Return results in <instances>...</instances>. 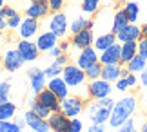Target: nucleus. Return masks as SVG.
<instances>
[{
    "label": "nucleus",
    "instance_id": "f257e3e1",
    "mask_svg": "<svg viewBox=\"0 0 147 132\" xmlns=\"http://www.w3.org/2000/svg\"><path fill=\"white\" fill-rule=\"evenodd\" d=\"M138 109V96L136 94H125L122 96L118 101H115V107H113L111 118H109V127L111 129H118L122 127L127 119L133 118V114L136 112Z\"/></svg>",
    "mask_w": 147,
    "mask_h": 132
},
{
    "label": "nucleus",
    "instance_id": "f03ea898",
    "mask_svg": "<svg viewBox=\"0 0 147 132\" xmlns=\"http://www.w3.org/2000/svg\"><path fill=\"white\" fill-rule=\"evenodd\" d=\"M113 107H115V100L109 96V98H104V100H91V103L86 107V111H87L91 123L105 125L111 118Z\"/></svg>",
    "mask_w": 147,
    "mask_h": 132
},
{
    "label": "nucleus",
    "instance_id": "7ed1b4c3",
    "mask_svg": "<svg viewBox=\"0 0 147 132\" xmlns=\"http://www.w3.org/2000/svg\"><path fill=\"white\" fill-rule=\"evenodd\" d=\"M62 78L69 85V89H78V87H82V85H86V82H87L86 71L80 69L76 64H67L64 67V71H62Z\"/></svg>",
    "mask_w": 147,
    "mask_h": 132
},
{
    "label": "nucleus",
    "instance_id": "20e7f679",
    "mask_svg": "<svg viewBox=\"0 0 147 132\" xmlns=\"http://www.w3.org/2000/svg\"><path fill=\"white\" fill-rule=\"evenodd\" d=\"M60 111L67 118H76L86 111V100L78 94H69L67 98H64L60 101Z\"/></svg>",
    "mask_w": 147,
    "mask_h": 132
},
{
    "label": "nucleus",
    "instance_id": "39448f33",
    "mask_svg": "<svg viewBox=\"0 0 147 132\" xmlns=\"http://www.w3.org/2000/svg\"><path fill=\"white\" fill-rule=\"evenodd\" d=\"M113 92V85L105 80H93V82L87 83V94H89V101L91 100H104V98H109Z\"/></svg>",
    "mask_w": 147,
    "mask_h": 132
},
{
    "label": "nucleus",
    "instance_id": "423d86ee",
    "mask_svg": "<svg viewBox=\"0 0 147 132\" xmlns=\"http://www.w3.org/2000/svg\"><path fill=\"white\" fill-rule=\"evenodd\" d=\"M27 82H29V89L33 90V94H38L42 92L44 89L47 87V76L44 72V69H38V67H31L27 71Z\"/></svg>",
    "mask_w": 147,
    "mask_h": 132
},
{
    "label": "nucleus",
    "instance_id": "0eeeda50",
    "mask_svg": "<svg viewBox=\"0 0 147 132\" xmlns=\"http://www.w3.org/2000/svg\"><path fill=\"white\" fill-rule=\"evenodd\" d=\"M24 64H26V62H24V58L20 56V53L16 51V47H15V49H7V51L2 54V67H4L7 72L18 71V69L24 65Z\"/></svg>",
    "mask_w": 147,
    "mask_h": 132
},
{
    "label": "nucleus",
    "instance_id": "6e6552de",
    "mask_svg": "<svg viewBox=\"0 0 147 132\" xmlns=\"http://www.w3.org/2000/svg\"><path fill=\"white\" fill-rule=\"evenodd\" d=\"M49 31H53L58 38H64L67 33H69V24H67V15L58 11V13H53L49 20Z\"/></svg>",
    "mask_w": 147,
    "mask_h": 132
},
{
    "label": "nucleus",
    "instance_id": "1a4fd4ad",
    "mask_svg": "<svg viewBox=\"0 0 147 132\" xmlns=\"http://www.w3.org/2000/svg\"><path fill=\"white\" fill-rule=\"evenodd\" d=\"M16 51L20 53V56L24 58V62H36L38 56H40V51H38L36 44L31 42V40H22L16 44Z\"/></svg>",
    "mask_w": 147,
    "mask_h": 132
},
{
    "label": "nucleus",
    "instance_id": "9d476101",
    "mask_svg": "<svg viewBox=\"0 0 147 132\" xmlns=\"http://www.w3.org/2000/svg\"><path fill=\"white\" fill-rule=\"evenodd\" d=\"M38 31H40V25H38V20L35 18H22L20 22V25H18V29H16V33L20 34V38L22 40H31V38H35Z\"/></svg>",
    "mask_w": 147,
    "mask_h": 132
},
{
    "label": "nucleus",
    "instance_id": "9b49d317",
    "mask_svg": "<svg viewBox=\"0 0 147 132\" xmlns=\"http://www.w3.org/2000/svg\"><path fill=\"white\" fill-rule=\"evenodd\" d=\"M36 47L40 53H49L51 49H55L58 45V36L53 33V31H44L40 34H36V40H35Z\"/></svg>",
    "mask_w": 147,
    "mask_h": 132
},
{
    "label": "nucleus",
    "instance_id": "f8f14e48",
    "mask_svg": "<svg viewBox=\"0 0 147 132\" xmlns=\"http://www.w3.org/2000/svg\"><path fill=\"white\" fill-rule=\"evenodd\" d=\"M98 51L93 47H86V49H82L80 53H78V56H76V60H75V64L80 67V69H84V71H86L87 67H91L93 64H96L98 62Z\"/></svg>",
    "mask_w": 147,
    "mask_h": 132
},
{
    "label": "nucleus",
    "instance_id": "ddd939ff",
    "mask_svg": "<svg viewBox=\"0 0 147 132\" xmlns=\"http://www.w3.org/2000/svg\"><path fill=\"white\" fill-rule=\"evenodd\" d=\"M69 121H71V118H67L62 111L51 112L49 118H47V123H49V130L51 132H65L67 127H69Z\"/></svg>",
    "mask_w": 147,
    "mask_h": 132
},
{
    "label": "nucleus",
    "instance_id": "4468645a",
    "mask_svg": "<svg viewBox=\"0 0 147 132\" xmlns=\"http://www.w3.org/2000/svg\"><path fill=\"white\" fill-rule=\"evenodd\" d=\"M142 38V29L136 25V24H127L122 31L116 33V40L120 44H125V42H138Z\"/></svg>",
    "mask_w": 147,
    "mask_h": 132
},
{
    "label": "nucleus",
    "instance_id": "2eb2a0df",
    "mask_svg": "<svg viewBox=\"0 0 147 132\" xmlns=\"http://www.w3.org/2000/svg\"><path fill=\"white\" fill-rule=\"evenodd\" d=\"M36 100L40 101L44 107H47L51 112H58V111H60V101H62V100H60L55 92H51L47 87L44 89L42 92L36 94Z\"/></svg>",
    "mask_w": 147,
    "mask_h": 132
},
{
    "label": "nucleus",
    "instance_id": "dca6fc26",
    "mask_svg": "<svg viewBox=\"0 0 147 132\" xmlns=\"http://www.w3.org/2000/svg\"><path fill=\"white\" fill-rule=\"evenodd\" d=\"M93 42H94V36H93L91 29H84V31H80V33H76V34L71 36V45L75 49H78V51H82L86 47H91Z\"/></svg>",
    "mask_w": 147,
    "mask_h": 132
},
{
    "label": "nucleus",
    "instance_id": "f3484780",
    "mask_svg": "<svg viewBox=\"0 0 147 132\" xmlns=\"http://www.w3.org/2000/svg\"><path fill=\"white\" fill-rule=\"evenodd\" d=\"M24 118H26V123H27V129H31V130H36V132H51L49 130V123H47V119H44L40 116H36L33 111H27L24 114Z\"/></svg>",
    "mask_w": 147,
    "mask_h": 132
},
{
    "label": "nucleus",
    "instance_id": "a211bd4d",
    "mask_svg": "<svg viewBox=\"0 0 147 132\" xmlns=\"http://www.w3.org/2000/svg\"><path fill=\"white\" fill-rule=\"evenodd\" d=\"M98 62L102 65L120 64V44H113L111 47H107L105 51H102V53L98 54Z\"/></svg>",
    "mask_w": 147,
    "mask_h": 132
},
{
    "label": "nucleus",
    "instance_id": "6ab92c4d",
    "mask_svg": "<svg viewBox=\"0 0 147 132\" xmlns=\"http://www.w3.org/2000/svg\"><path fill=\"white\" fill-rule=\"evenodd\" d=\"M47 89L51 90V92H55L60 100L67 98V96H69V90H71V89H69V85L64 82V78H62V76L51 78L49 82H47Z\"/></svg>",
    "mask_w": 147,
    "mask_h": 132
},
{
    "label": "nucleus",
    "instance_id": "aec40b11",
    "mask_svg": "<svg viewBox=\"0 0 147 132\" xmlns=\"http://www.w3.org/2000/svg\"><path fill=\"white\" fill-rule=\"evenodd\" d=\"M138 54V42L120 44V65H127Z\"/></svg>",
    "mask_w": 147,
    "mask_h": 132
},
{
    "label": "nucleus",
    "instance_id": "412c9836",
    "mask_svg": "<svg viewBox=\"0 0 147 132\" xmlns=\"http://www.w3.org/2000/svg\"><path fill=\"white\" fill-rule=\"evenodd\" d=\"M113 44H116V34L107 31V33H100L98 36H94V42H93V47L102 53V51H105L107 47H111Z\"/></svg>",
    "mask_w": 147,
    "mask_h": 132
},
{
    "label": "nucleus",
    "instance_id": "4be33fe9",
    "mask_svg": "<svg viewBox=\"0 0 147 132\" xmlns=\"http://www.w3.org/2000/svg\"><path fill=\"white\" fill-rule=\"evenodd\" d=\"M122 67L120 64H109V65H102V80H105V82L109 83H115L118 78L122 76Z\"/></svg>",
    "mask_w": 147,
    "mask_h": 132
},
{
    "label": "nucleus",
    "instance_id": "5701e85b",
    "mask_svg": "<svg viewBox=\"0 0 147 132\" xmlns=\"http://www.w3.org/2000/svg\"><path fill=\"white\" fill-rule=\"evenodd\" d=\"M49 15V7L47 4H29L26 7V16L27 18H35V20H40L44 16Z\"/></svg>",
    "mask_w": 147,
    "mask_h": 132
},
{
    "label": "nucleus",
    "instance_id": "b1692460",
    "mask_svg": "<svg viewBox=\"0 0 147 132\" xmlns=\"http://www.w3.org/2000/svg\"><path fill=\"white\" fill-rule=\"evenodd\" d=\"M93 27H94V20H89L86 16H76V18L69 24V33L76 34V33H80L84 29H91L93 31Z\"/></svg>",
    "mask_w": 147,
    "mask_h": 132
},
{
    "label": "nucleus",
    "instance_id": "393cba45",
    "mask_svg": "<svg viewBox=\"0 0 147 132\" xmlns=\"http://www.w3.org/2000/svg\"><path fill=\"white\" fill-rule=\"evenodd\" d=\"M129 24V18L125 16V13H123V9H118L115 15H113V24H111V33H118L122 31L123 27H125Z\"/></svg>",
    "mask_w": 147,
    "mask_h": 132
},
{
    "label": "nucleus",
    "instance_id": "a878e982",
    "mask_svg": "<svg viewBox=\"0 0 147 132\" xmlns=\"http://www.w3.org/2000/svg\"><path fill=\"white\" fill-rule=\"evenodd\" d=\"M122 9L125 13V16L129 18V24H136V20L140 16V5L136 2H125Z\"/></svg>",
    "mask_w": 147,
    "mask_h": 132
},
{
    "label": "nucleus",
    "instance_id": "bb28decb",
    "mask_svg": "<svg viewBox=\"0 0 147 132\" xmlns=\"http://www.w3.org/2000/svg\"><path fill=\"white\" fill-rule=\"evenodd\" d=\"M125 67H127V71H129V72H133V74H140V72H142L144 69L147 67V60L144 58V56L136 54V56H134V58L129 62Z\"/></svg>",
    "mask_w": 147,
    "mask_h": 132
},
{
    "label": "nucleus",
    "instance_id": "cd10ccee",
    "mask_svg": "<svg viewBox=\"0 0 147 132\" xmlns=\"http://www.w3.org/2000/svg\"><path fill=\"white\" fill-rule=\"evenodd\" d=\"M16 114V105L13 101L7 103H0V121H5V119H13Z\"/></svg>",
    "mask_w": 147,
    "mask_h": 132
},
{
    "label": "nucleus",
    "instance_id": "c85d7f7f",
    "mask_svg": "<svg viewBox=\"0 0 147 132\" xmlns=\"http://www.w3.org/2000/svg\"><path fill=\"white\" fill-rule=\"evenodd\" d=\"M29 111H33V112L36 114V116H40V118H44V119H47V118H49V114H51L49 109H47V107H44L36 98H35V100H29Z\"/></svg>",
    "mask_w": 147,
    "mask_h": 132
},
{
    "label": "nucleus",
    "instance_id": "c756f323",
    "mask_svg": "<svg viewBox=\"0 0 147 132\" xmlns=\"http://www.w3.org/2000/svg\"><path fill=\"white\" fill-rule=\"evenodd\" d=\"M102 5V0H82V11L86 15H96Z\"/></svg>",
    "mask_w": 147,
    "mask_h": 132
},
{
    "label": "nucleus",
    "instance_id": "7c9ffc66",
    "mask_svg": "<svg viewBox=\"0 0 147 132\" xmlns=\"http://www.w3.org/2000/svg\"><path fill=\"white\" fill-rule=\"evenodd\" d=\"M86 76L89 82H93V80H98L102 76V64L100 62H96V64H93L91 67L86 69Z\"/></svg>",
    "mask_w": 147,
    "mask_h": 132
},
{
    "label": "nucleus",
    "instance_id": "2f4dec72",
    "mask_svg": "<svg viewBox=\"0 0 147 132\" xmlns=\"http://www.w3.org/2000/svg\"><path fill=\"white\" fill-rule=\"evenodd\" d=\"M62 71H64V67L62 65H58V64H55V62H51V64L44 69V72H46V76H47V80H51V78H56V76H62Z\"/></svg>",
    "mask_w": 147,
    "mask_h": 132
},
{
    "label": "nucleus",
    "instance_id": "473e14b6",
    "mask_svg": "<svg viewBox=\"0 0 147 132\" xmlns=\"http://www.w3.org/2000/svg\"><path fill=\"white\" fill-rule=\"evenodd\" d=\"M0 132H24V130L13 119H5V121H0Z\"/></svg>",
    "mask_w": 147,
    "mask_h": 132
},
{
    "label": "nucleus",
    "instance_id": "72a5a7b5",
    "mask_svg": "<svg viewBox=\"0 0 147 132\" xmlns=\"http://www.w3.org/2000/svg\"><path fill=\"white\" fill-rule=\"evenodd\" d=\"M9 92H11V82H0V103L9 101Z\"/></svg>",
    "mask_w": 147,
    "mask_h": 132
},
{
    "label": "nucleus",
    "instance_id": "f704fd0d",
    "mask_svg": "<svg viewBox=\"0 0 147 132\" xmlns=\"http://www.w3.org/2000/svg\"><path fill=\"white\" fill-rule=\"evenodd\" d=\"M16 15H20V13H18V9H16V7H13V5H7V4H5L4 7L0 9V16H4L5 20H9L11 16H16Z\"/></svg>",
    "mask_w": 147,
    "mask_h": 132
},
{
    "label": "nucleus",
    "instance_id": "c9c22d12",
    "mask_svg": "<svg viewBox=\"0 0 147 132\" xmlns=\"http://www.w3.org/2000/svg\"><path fill=\"white\" fill-rule=\"evenodd\" d=\"M65 132H84V123H82V119H78V118H71L69 127H67Z\"/></svg>",
    "mask_w": 147,
    "mask_h": 132
},
{
    "label": "nucleus",
    "instance_id": "e433bc0d",
    "mask_svg": "<svg viewBox=\"0 0 147 132\" xmlns=\"http://www.w3.org/2000/svg\"><path fill=\"white\" fill-rule=\"evenodd\" d=\"M116 132H140V130H136V123H134V119L131 118V119H127L122 127H118Z\"/></svg>",
    "mask_w": 147,
    "mask_h": 132
},
{
    "label": "nucleus",
    "instance_id": "4c0bfd02",
    "mask_svg": "<svg viewBox=\"0 0 147 132\" xmlns=\"http://www.w3.org/2000/svg\"><path fill=\"white\" fill-rule=\"evenodd\" d=\"M64 4H65V0H47V7H49V11H53V13L62 11L64 9Z\"/></svg>",
    "mask_w": 147,
    "mask_h": 132
},
{
    "label": "nucleus",
    "instance_id": "58836bf2",
    "mask_svg": "<svg viewBox=\"0 0 147 132\" xmlns=\"http://www.w3.org/2000/svg\"><path fill=\"white\" fill-rule=\"evenodd\" d=\"M115 89L118 90V92H125V90L129 89V85H127V78H118L116 82H115Z\"/></svg>",
    "mask_w": 147,
    "mask_h": 132
},
{
    "label": "nucleus",
    "instance_id": "ea45409f",
    "mask_svg": "<svg viewBox=\"0 0 147 132\" xmlns=\"http://www.w3.org/2000/svg\"><path fill=\"white\" fill-rule=\"evenodd\" d=\"M138 54L147 60V38H144V36L138 40Z\"/></svg>",
    "mask_w": 147,
    "mask_h": 132
},
{
    "label": "nucleus",
    "instance_id": "a19ab883",
    "mask_svg": "<svg viewBox=\"0 0 147 132\" xmlns=\"http://www.w3.org/2000/svg\"><path fill=\"white\" fill-rule=\"evenodd\" d=\"M20 15H16V16H11V18L7 20V29H18V25H20Z\"/></svg>",
    "mask_w": 147,
    "mask_h": 132
},
{
    "label": "nucleus",
    "instance_id": "79ce46f5",
    "mask_svg": "<svg viewBox=\"0 0 147 132\" xmlns=\"http://www.w3.org/2000/svg\"><path fill=\"white\" fill-rule=\"evenodd\" d=\"M53 62H55V64H58V65H62V67H65L67 64H69V56H67V53H64V54H60L58 58H55Z\"/></svg>",
    "mask_w": 147,
    "mask_h": 132
},
{
    "label": "nucleus",
    "instance_id": "37998d69",
    "mask_svg": "<svg viewBox=\"0 0 147 132\" xmlns=\"http://www.w3.org/2000/svg\"><path fill=\"white\" fill-rule=\"evenodd\" d=\"M125 78H127V85H129V89H133V87H136V85H138V78H136V74L129 72Z\"/></svg>",
    "mask_w": 147,
    "mask_h": 132
},
{
    "label": "nucleus",
    "instance_id": "c03bdc74",
    "mask_svg": "<svg viewBox=\"0 0 147 132\" xmlns=\"http://www.w3.org/2000/svg\"><path fill=\"white\" fill-rule=\"evenodd\" d=\"M87 132H105V125H100V123H91V127L87 129Z\"/></svg>",
    "mask_w": 147,
    "mask_h": 132
},
{
    "label": "nucleus",
    "instance_id": "a18cd8bd",
    "mask_svg": "<svg viewBox=\"0 0 147 132\" xmlns=\"http://www.w3.org/2000/svg\"><path fill=\"white\" fill-rule=\"evenodd\" d=\"M47 54H49V56H51V58H53V60H55V58H58V56H60V54H64V51H62V49L58 47V45H56V47H55V49H51V51H49V53H47Z\"/></svg>",
    "mask_w": 147,
    "mask_h": 132
},
{
    "label": "nucleus",
    "instance_id": "49530a36",
    "mask_svg": "<svg viewBox=\"0 0 147 132\" xmlns=\"http://www.w3.org/2000/svg\"><path fill=\"white\" fill-rule=\"evenodd\" d=\"M140 83H142V87H145L147 89V67L144 69L142 72H140V80H138Z\"/></svg>",
    "mask_w": 147,
    "mask_h": 132
},
{
    "label": "nucleus",
    "instance_id": "de8ad7c7",
    "mask_svg": "<svg viewBox=\"0 0 147 132\" xmlns=\"http://www.w3.org/2000/svg\"><path fill=\"white\" fill-rule=\"evenodd\" d=\"M13 121H15L16 125H18V127H20L22 130H24V129H27V123H26V118H24V116H22V118H15Z\"/></svg>",
    "mask_w": 147,
    "mask_h": 132
},
{
    "label": "nucleus",
    "instance_id": "09e8293b",
    "mask_svg": "<svg viewBox=\"0 0 147 132\" xmlns=\"http://www.w3.org/2000/svg\"><path fill=\"white\" fill-rule=\"evenodd\" d=\"M69 45H71V42H65V40H62V42H58V47H60L62 51H64V53H67Z\"/></svg>",
    "mask_w": 147,
    "mask_h": 132
},
{
    "label": "nucleus",
    "instance_id": "8fccbe9b",
    "mask_svg": "<svg viewBox=\"0 0 147 132\" xmlns=\"http://www.w3.org/2000/svg\"><path fill=\"white\" fill-rule=\"evenodd\" d=\"M5 27H7V20H5L4 16H0V31H4Z\"/></svg>",
    "mask_w": 147,
    "mask_h": 132
},
{
    "label": "nucleus",
    "instance_id": "3c124183",
    "mask_svg": "<svg viewBox=\"0 0 147 132\" xmlns=\"http://www.w3.org/2000/svg\"><path fill=\"white\" fill-rule=\"evenodd\" d=\"M140 29H142V36H144V38H147V24H144L142 27H140Z\"/></svg>",
    "mask_w": 147,
    "mask_h": 132
},
{
    "label": "nucleus",
    "instance_id": "603ef678",
    "mask_svg": "<svg viewBox=\"0 0 147 132\" xmlns=\"http://www.w3.org/2000/svg\"><path fill=\"white\" fill-rule=\"evenodd\" d=\"M140 132H147V119L142 123V127H140Z\"/></svg>",
    "mask_w": 147,
    "mask_h": 132
},
{
    "label": "nucleus",
    "instance_id": "864d4df0",
    "mask_svg": "<svg viewBox=\"0 0 147 132\" xmlns=\"http://www.w3.org/2000/svg\"><path fill=\"white\" fill-rule=\"evenodd\" d=\"M31 4H47V0H31Z\"/></svg>",
    "mask_w": 147,
    "mask_h": 132
},
{
    "label": "nucleus",
    "instance_id": "5fc2aeb1",
    "mask_svg": "<svg viewBox=\"0 0 147 132\" xmlns=\"http://www.w3.org/2000/svg\"><path fill=\"white\" fill-rule=\"evenodd\" d=\"M4 5H5V0H0V9H2Z\"/></svg>",
    "mask_w": 147,
    "mask_h": 132
},
{
    "label": "nucleus",
    "instance_id": "6e6d98bb",
    "mask_svg": "<svg viewBox=\"0 0 147 132\" xmlns=\"http://www.w3.org/2000/svg\"><path fill=\"white\" fill-rule=\"evenodd\" d=\"M116 2H118V4H120V2H127V0H116Z\"/></svg>",
    "mask_w": 147,
    "mask_h": 132
},
{
    "label": "nucleus",
    "instance_id": "4d7b16f0",
    "mask_svg": "<svg viewBox=\"0 0 147 132\" xmlns=\"http://www.w3.org/2000/svg\"><path fill=\"white\" fill-rule=\"evenodd\" d=\"M27 132H36V130H31V129H29V130H27Z\"/></svg>",
    "mask_w": 147,
    "mask_h": 132
},
{
    "label": "nucleus",
    "instance_id": "13d9d810",
    "mask_svg": "<svg viewBox=\"0 0 147 132\" xmlns=\"http://www.w3.org/2000/svg\"><path fill=\"white\" fill-rule=\"evenodd\" d=\"M0 64H2V54H0Z\"/></svg>",
    "mask_w": 147,
    "mask_h": 132
}]
</instances>
